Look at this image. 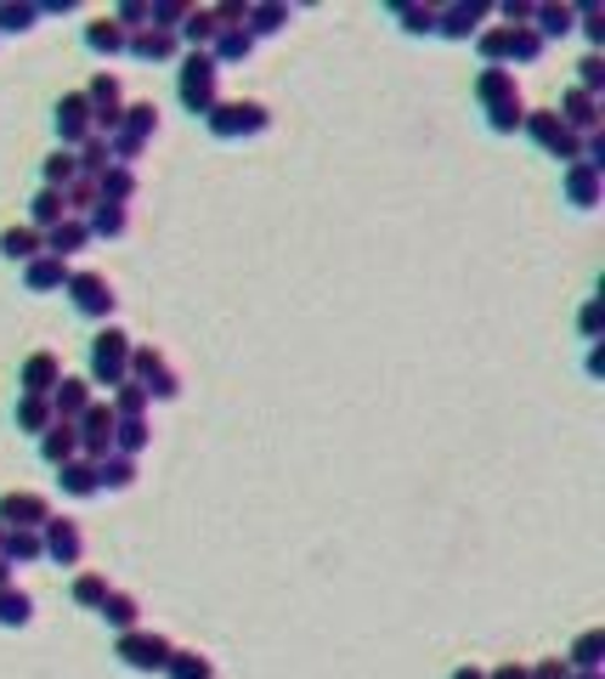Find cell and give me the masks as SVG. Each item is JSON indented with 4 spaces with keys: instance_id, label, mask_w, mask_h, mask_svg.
Returning <instances> with one entry per match:
<instances>
[{
    "instance_id": "cell-1",
    "label": "cell",
    "mask_w": 605,
    "mask_h": 679,
    "mask_svg": "<svg viewBox=\"0 0 605 679\" xmlns=\"http://www.w3.org/2000/svg\"><path fill=\"white\" fill-rule=\"evenodd\" d=\"M176 96H181L187 114H210L221 103V96H216V63H210V52H181V63H176Z\"/></svg>"
},
{
    "instance_id": "cell-2",
    "label": "cell",
    "mask_w": 605,
    "mask_h": 679,
    "mask_svg": "<svg viewBox=\"0 0 605 679\" xmlns=\"http://www.w3.org/2000/svg\"><path fill=\"white\" fill-rule=\"evenodd\" d=\"M205 125H210L216 142H243V136H261L272 125V114H267V103H255V96H238V103H216L205 114Z\"/></svg>"
},
{
    "instance_id": "cell-3",
    "label": "cell",
    "mask_w": 605,
    "mask_h": 679,
    "mask_svg": "<svg viewBox=\"0 0 605 679\" xmlns=\"http://www.w3.org/2000/svg\"><path fill=\"white\" fill-rule=\"evenodd\" d=\"M125 357H131V334L119 323H103V328L91 334V374L85 379L114 391V385H125Z\"/></svg>"
},
{
    "instance_id": "cell-4",
    "label": "cell",
    "mask_w": 605,
    "mask_h": 679,
    "mask_svg": "<svg viewBox=\"0 0 605 679\" xmlns=\"http://www.w3.org/2000/svg\"><path fill=\"white\" fill-rule=\"evenodd\" d=\"M521 130L538 142L549 159H561V165H577V159H583V136L566 130L554 108H526V125H521Z\"/></svg>"
},
{
    "instance_id": "cell-5",
    "label": "cell",
    "mask_w": 605,
    "mask_h": 679,
    "mask_svg": "<svg viewBox=\"0 0 605 679\" xmlns=\"http://www.w3.org/2000/svg\"><path fill=\"white\" fill-rule=\"evenodd\" d=\"M170 640L165 635H154V628H131V635H114V657L125 662V668H136V673H165V662H170Z\"/></svg>"
},
{
    "instance_id": "cell-6",
    "label": "cell",
    "mask_w": 605,
    "mask_h": 679,
    "mask_svg": "<svg viewBox=\"0 0 605 679\" xmlns=\"http://www.w3.org/2000/svg\"><path fill=\"white\" fill-rule=\"evenodd\" d=\"M69 301L80 317H96V323H108L119 312V295L103 272H69Z\"/></svg>"
},
{
    "instance_id": "cell-7",
    "label": "cell",
    "mask_w": 605,
    "mask_h": 679,
    "mask_svg": "<svg viewBox=\"0 0 605 679\" xmlns=\"http://www.w3.org/2000/svg\"><path fill=\"white\" fill-rule=\"evenodd\" d=\"M40 550H45V561H58V566H80V555H85V526H80L74 515H45Z\"/></svg>"
},
{
    "instance_id": "cell-8",
    "label": "cell",
    "mask_w": 605,
    "mask_h": 679,
    "mask_svg": "<svg viewBox=\"0 0 605 679\" xmlns=\"http://www.w3.org/2000/svg\"><path fill=\"white\" fill-rule=\"evenodd\" d=\"M52 125H58V148H69V154L91 136V108H85V96H80V91H63V96H58Z\"/></svg>"
},
{
    "instance_id": "cell-9",
    "label": "cell",
    "mask_w": 605,
    "mask_h": 679,
    "mask_svg": "<svg viewBox=\"0 0 605 679\" xmlns=\"http://www.w3.org/2000/svg\"><path fill=\"white\" fill-rule=\"evenodd\" d=\"M45 515H52V504L40 493H7L0 499V532H40Z\"/></svg>"
},
{
    "instance_id": "cell-10",
    "label": "cell",
    "mask_w": 605,
    "mask_h": 679,
    "mask_svg": "<svg viewBox=\"0 0 605 679\" xmlns=\"http://www.w3.org/2000/svg\"><path fill=\"white\" fill-rule=\"evenodd\" d=\"M481 23H487V7H481V0H452V7L436 12V34H447V40H476Z\"/></svg>"
},
{
    "instance_id": "cell-11",
    "label": "cell",
    "mask_w": 605,
    "mask_h": 679,
    "mask_svg": "<svg viewBox=\"0 0 605 679\" xmlns=\"http://www.w3.org/2000/svg\"><path fill=\"white\" fill-rule=\"evenodd\" d=\"M125 58H136V63H176L181 40L165 34V29H136V34H125Z\"/></svg>"
},
{
    "instance_id": "cell-12",
    "label": "cell",
    "mask_w": 605,
    "mask_h": 679,
    "mask_svg": "<svg viewBox=\"0 0 605 679\" xmlns=\"http://www.w3.org/2000/svg\"><path fill=\"white\" fill-rule=\"evenodd\" d=\"M554 114H561V125H566V130H577V136H588V130H605L599 96H588V91H577V85L561 96V108H554Z\"/></svg>"
},
{
    "instance_id": "cell-13",
    "label": "cell",
    "mask_w": 605,
    "mask_h": 679,
    "mask_svg": "<svg viewBox=\"0 0 605 679\" xmlns=\"http://www.w3.org/2000/svg\"><path fill=\"white\" fill-rule=\"evenodd\" d=\"M599 199H605V170H594V165H566V205L572 210H599Z\"/></svg>"
},
{
    "instance_id": "cell-14",
    "label": "cell",
    "mask_w": 605,
    "mask_h": 679,
    "mask_svg": "<svg viewBox=\"0 0 605 679\" xmlns=\"http://www.w3.org/2000/svg\"><path fill=\"white\" fill-rule=\"evenodd\" d=\"M63 379V357L58 352H29L23 357V397H52Z\"/></svg>"
},
{
    "instance_id": "cell-15",
    "label": "cell",
    "mask_w": 605,
    "mask_h": 679,
    "mask_svg": "<svg viewBox=\"0 0 605 679\" xmlns=\"http://www.w3.org/2000/svg\"><path fill=\"white\" fill-rule=\"evenodd\" d=\"M45 403H52V419L74 425V419L91 408V379H85V374H63V379H58V391L45 397Z\"/></svg>"
},
{
    "instance_id": "cell-16",
    "label": "cell",
    "mask_w": 605,
    "mask_h": 679,
    "mask_svg": "<svg viewBox=\"0 0 605 679\" xmlns=\"http://www.w3.org/2000/svg\"><path fill=\"white\" fill-rule=\"evenodd\" d=\"M40 238H45V255H58V261H74V255H80V250L91 244V227H85V221H74V216H63L58 227H45Z\"/></svg>"
},
{
    "instance_id": "cell-17",
    "label": "cell",
    "mask_w": 605,
    "mask_h": 679,
    "mask_svg": "<svg viewBox=\"0 0 605 679\" xmlns=\"http://www.w3.org/2000/svg\"><path fill=\"white\" fill-rule=\"evenodd\" d=\"M23 289H34V295H58V289H69V261H58V255L23 261Z\"/></svg>"
},
{
    "instance_id": "cell-18",
    "label": "cell",
    "mask_w": 605,
    "mask_h": 679,
    "mask_svg": "<svg viewBox=\"0 0 605 679\" xmlns=\"http://www.w3.org/2000/svg\"><path fill=\"white\" fill-rule=\"evenodd\" d=\"M532 29H538L543 45H554V40H566V34L577 29V12L566 7V0H543V7L532 12Z\"/></svg>"
},
{
    "instance_id": "cell-19",
    "label": "cell",
    "mask_w": 605,
    "mask_h": 679,
    "mask_svg": "<svg viewBox=\"0 0 605 679\" xmlns=\"http://www.w3.org/2000/svg\"><path fill=\"white\" fill-rule=\"evenodd\" d=\"M34 442H40V459L52 464V470H58V464H69V459L80 453V436H74V425H63V419H52V425H45V430L34 436Z\"/></svg>"
},
{
    "instance_id": "cell-20",
    "label": "cell",
    "mask_w": 605,
    "mask_h": 679,
    "mask_svg": "<svg viewBox=\"0 0 605 679\" xmlns=\"http://www.w3.org/2000/svg\"><path fill=\"white\" fill-rule=\"evenodd\" d=\"M136 476H142V464H136V459L108 453V459H96V493H131V488H136Z\"/></svg>"
},
{
    "instance_id": "cell-21",
    "label": "cell",
    "mask_w": 605,
    "mask_h": 679,
    "mask_svg": "<svg viewBox=\"0 0 605 679\" xmlns=\"http://www.w3.org/2000/svg\"><path fill=\"white\" fill-rule=\"evenodd\" d=\"M136 199V170L131 165H108L103 176H96V205H131Z\"/></svg>"
},
{
    "instance_id": "cell-22",
    "label": "cell",
    "mask_w": 605,
    "mask_h": 679,
    "mask_svg": "<svg viewBox=\"0 0 605 679\" xmlns=\"http://www.w3.org/2000/svg\"><path fill=\"white\" fill-rule=\"evenodd\" d=\"M96 617L108 623V635H131V628H142V600H136V595H125V589H114Z\"/></svg>"
},
{
    "instance_id": "cell-23",
    "label": "cell",
    "mask_w": 605,
    "mask_h": 679,
    "mask_svg": "<svg viewBox=\"0 0 605 679\" xmlns=\"http://www.w3.org/2000/svg\"><path fill=\"white\" fill-rule=\"evenodd\" d=\"M0 255H7V261H34V255H45V238L23 221V227H0Z\"/></svg>"
},
{
    "instance_id": "cell-24",
    "label": "cell",
    "mask_w": 605,
    "mask_h": 679,
    "mask_svg": "<svg viewBox=\"0 0 605 679\" xmlns=\"http://www.w3.org/2000/svg\"><path fill=\"white\" fill-rule=\"evenodd\" d=\"M510 96H521L515 69H481V74H476V103H481V108H492V103H510Z\"/></svg>"
},
{
    "instance_id": "cell-25",
    "label": "cell",
    "mask_w": 605,
    "mask_h": 679,
    "mask_svg": "<svg viewBox=\"0 0 605 679\" xmlns=\"http://www.w3.org/2000/svg\"><path fill=\"white\" fill-rule=\"evenodd\" d=\"M58 488H63V499H91L96 493V459H69V464H58Z\"/></svg>"
},
{
    "instance_id": "cell-26",
    "label": "cell",
    "mask_w": 605,
    "mask_h": 679,
    "mask_svg": "<svg viewBox=\"0 0 605 679\" xmlns=\"http://www.w3.org/2000/svg\"><path fill=\"white\" fill-rule=\"evenodd\" d=\"M85 52L96 58H125V29L114 18H91L85 23Z\"/></svg>"
},
{
    "instance_id": "cell-27",
    "label": "cell",
    "mask_w": 605,
    "mask_h": 679,
    "mask_svg": "<svg viewBox=\"0 0 605 679\" xmlns=\"http://www.w3.org/2000/svg\"><path fill=\"white\" fill-rule=\"evenodd\" d=\"M176 40L187 45V52H210V40H216V18H210V7H187V18H181Z\"/></svg>"
},
{
    "instance_id": "cell-28",
    "label": "cell",
    "mask_w": 605,
    "mask_h": 679,
    "mask_svg": "<svg viewBox=\"0 0 605 679\" xmlns=\"http://www.w3.org/2000/svg\"><path fill=\"white\" fill-rule=\"evenodd\" d=\"M249 52H255V34L249 29H216V40H210V63L221 69V63H243Z\"/></svg>"
},
{
    "instance_id": "cell-29",
    "label": "cell",
    "mask_w": 605,
    "mask_h": 679,
    "mask_svg": "<svg viewBox=\"0 0 605 679\" xmlns=\"http://www.w3.org/2000/svg\"><path fill=\"white\" fill-rule=\"evenodd\" d=\"M572 673H594V668H605V628H583V635L572 640Z\"/></svg>"
},
{
    "instance_id": "cell-30",
    "label": "cell",
    "mask_w": 605,
    "mask_h": 679,
    "mask_svg": "<svg viewBox=\"0 0 605 679\" xmlns=\"http://www.w3.org/2000/svg\"><path fill=\"white\" fill-rule=\"evenodd\" d=\"M283 23H289V0H249V23L243 29L255 34V40L261 34H278Z\"/></svg>"
},
{
    "instance_id": "cell-31",
    "label": "cell",
    "mask_w": 605,
    "mask_h": 679,
    "mask_svg": "<svg viewBox=\"0 0 605 679\" xmlns=\"http://www.w3.org/2000/svg\"><path fill=\"white\" fill-rule=\"evenodd\" d=\"M69 595H74V606H85V612H103V600L114 595V584H108L103 572H74Z\"/></svg>"
},
{
    "instance_id": "cell-32",
    "label": "cell",
    "mask_w": 605,
    "mask_h": 679,
    "mask_svg": "<svg viewBox=\"0 0 605 679\" xmlns=\"http://www.w3.org/2000/svg\"><path fill=\"white\" fill-rule=\"evenodd\" d=\"M0 561H7L12 572H18V566H29V561H45L40 532H7V539H0Z\"/></svg>"
},
{
    "instance_id": "cell-33",
    "label": "cell",
    "mask_w": 605,
    "mask_h": 679,
    "mask_svg": "<svg viewBox=\"0 0 605 679\" xmlns=\"http://www.w3.org/2000/svg\"><path fill=\"white\" fill-rule=\"evenodd\" d=\"M108 165H114V154H108V136H85L80 148H74V170H80V176H91V181L103 176Z\"/></svg>"
},
{
    "instance_id": "cell-34",
    "label": "cell",
    "mask_w": 605,
    "mask_h": 679,
    "mask_svg": "<svg viewBox=\"0 0 605 679\" xmlns=\"http://www.w3.org/2000/svg\"><path fill=\"white\" fill-rule=\"evenodd\" d=\"M85 227H91V238H125L131 232V210H119V205H96L91 216H85Z\"/></svg>"
},
{
    "instance_id": "cell-35",
    "label": "cell",
    "mask_w": 605,
    "mask_h": 679,
    "mask_svg": "<svg viewBox=\"0 0 605 679\" xmlns=\"http://www.w3.org/2000/svg\"><path fill=\"white\" fill-rule=\"evenodd\" d=\"M69 210H63V192H52V187H40L34 199H29V227L34 232H45V227H58Z\"/></svg>"
},
{
    "instance_id": "cell-36",
    "label": "cell",
    "mask_w": 605,
    "mask_h": 679,
    "mask_svg": "<svg viewBox=\"0 0 605 679\" xmlns=\"http://www.w3.org/2000/svg\"><path fill=\"white\" fill-rule=\"evenodd\" d=\"M34 623V600H29V589H0V628H29Z\"/></svg>"
},
{
    "instance_id": "cell-37",
    "label": "cell",
    "mask_w": 605,
    "mask_h": 679,
    "mask_svg": "<svg viewBox=\"0 0 605 679\" xmlns=\"http://www.w3.org/2000/svg\"><path fill=\"white\" fill-rule=\"evenodd\" d=\"M80 170H74V154L69 148H52V154H45L40 159V187H52V192H63L69 181H74Z\"/></svg>"
},
{
    "instance_id": "cell-38",
    "label": "cell",
    "mask_w": 605,
    "mask_h": 679,
    "mask_svg": "<svg viewBox=\"0 0 605 679\" xmlns=\"http://www.w3.org/2000/svg\"><path fill=\"white\" fill-rule=\"evenodd\" d=\"M108 408H114V419H147V408H154V403H147V391H142L136 379H125V385H114Z\"/></svg>"
},
{
    "instance_id": "cell-39",
    "label": "cell",
    "mask_w": 605,
    "mask_h": 679,
    "mask_svg": "<svg viewBox=\"0 0 605 679\" xmlns=\"http://www.w3.org/2000/svg\"><path fill=\"white\" fill-rule=\"evenodd\" d=\"M165 679H216V662L205 651H170Z\"/></svg>"
},
{
    "instance_id": "cell-40",
    "label": "cell",
    "mask_w": 605,
    "mask_h": 679,
    "mask_svg": "<svg viewBox=\"0 0 605 679\" xmlns=\"http://www.w3.org/2000/svg\"><path fill=\"white\" fill-rule=\"evenodd\" d=\"M481 114H487V130H498V136H515L526 125V103H521V96H510V103H492Z\"/></svg>"
},
{
    "instance_id": "cell-41",
    "label": "cell",
    "mask_w": 605,
    "mask_h": 679,
    "mask_svg": "<svg viewBox=\"0 0 605 679\" xmlns=\"http://www.w3.org/2000/svg\"><path fill=\"white\" fill-rule=\"evenodd\" d=\"M119 130H131L136 142H154V136H159V108H154V103H125Z\"/></svg>"
},
{
    "instance_id": "cell-42",
    "label": "cell",
    "mask_w": 605,
    "mask_h": 679,
    "mask_svg": "<svg viewBox=\"0 0 605 679\" xmlns=\"http://www.w3.org/2000/svg\"><path fill=\"white\" fill-rule=\"evenodd\" d=\"M63 210H69L74 221H85V216L96 210V181H91V176H74V181L63 187Z\"/></svg>"
},
{
    "instance_id": "cell-43",
    "label": "cell",
    "mask_w": 605,
    "mask_h": 679,
    "mask_svg": "<svg viewBox=\"0 0 605 679\" xmlns=\"http://www.w3.org/2000/svg\"><path fill=\"white\" fill-rule=\"evenodd\" d=\"M159 368H165V352H159V346H131V357H125V379L147 385Z\"/></svg>"
},
{
    "instance_id": "cell-44",
    "label": "cell",
    "mask_w": 605,
    "mask_h": 679,
    "mask_svg": "<svg viewBox=\"0 0 605 679\" xmlns=\"http://www.w3.org/2000/svg\"><path fill=\"white\" fill-rule=\"evenodd\" d=\"M12 419H18V430H29V436H40L45 425H52V403H45V397H18V408H12Z\"/></svg>"
},
{
    "instance_id": "cell-45",
    "label": "cell",
    "mask_w": 605,
    "mask_h": 679,
    "mask_svg": "<svg viewBox=\"0 0 605 679\" xmlns=\"http://www.w3.org/2000/svg\"><path fill=\"white\" fill-rule=\"evenodd\" d=\"M147 448V419H114V453L136 459Z\"/></svg>"
},
{
    "instance_id": "cell-46",
    "label": "cell",
    "mask_w": 605,
    "mask_h": 679,
    "mask_svg": "<svg viewBox=\"0 0 605 679\" xmlns=\"http://www.w3.org/2000/svg\"><path fill=\"white\" fill-rule=\"evenodd\" d=\"M34 23H40L34 0H7V7H0V34H29Z\"/></svg>"
},
{
    "instance_id": "cell-47",
    "label": "cell",
    "mask_w": 605,
    "mask_h": 679,
    "mask_svg": "<svg viewBox=\"0 0 605 679\" xmlns=\"http://www.w3.org/2000/svg\"><path fill=\"white\" fill-rule=\"evenodd\" d=\"M181 18H187V0H147V29L176 34V29H181Z\"/></svg>"
},
{
    "instance_id": "cell-48",
    "label": "cell",
    "mask_w": 605,
    "mask_h": 679,
    "mask_svg": "<svg viewBox=\"0 0 605 679\" xmlns=\"http://www.w3.org/2000/svg\"><path fill=\"white\" fill-rule=\"evenodd\" d=\"M577 91H588V96L605 91V52H583L577 58Z\"/></svg>"
},
{
    "instance_id": "cell-49",
    "label": "cell",
    "mask_w": 605,
    "mask_h": 679,
    "mask_svg": "<svg viewBox=\"0 0 605 679\" xmlns=\"http://www.w3.org/2000/svg\"><path fill=\"white\" fill-rule=\"evenodd\" d=\"M142 391H147V403H176V397H181V374H176V368L165 363V368H159L154 379L142 385Z\"/></svg>"
},
{
    "instance_id": "cell-50",
    "label": "cell",
    "mask_w": 605,
    "mask_h": 679,
    "mask_svg": "<svg viewBox=\"0 0 605 679\" xmlns=\"http://www.w3.org/2000/svg\"><path fill=\"white\" fill-rule=\"evenodd\" d=\"M390 12H396V23L408 34H436V7H401V0H396Z\"/></svg>"
},
{
    "instance_id": "cell-51",
    "label": "cell",
    "mask_w": 605,
    "mask_h": 679,
    "mask_svg": "<svg viewBox=\"0 0 605 679\" xmlns=\"http://www.w3.org/2000/svg\"><path fill=\"white\" fill-rule=\"evenodd\" d=\"M577 23H583V40H588V52H599V40H605V18H599V7L594 0H577Z\"/></svg>"
},
{
    "instance_id": "cell-52",
    "label": "cell",
    "mask_w": 605,
    "mask_h": 679,
    "mask_svg": "<svg viewBox=\"0 0 605 679\" xmlns=\"http://www.w3.org/2000/svg\"><path fill=\"white\" fill-rule=\"evenodd\" d=\"M532 12H538L532 0H503V7H498L503 23H498V29H532Z\"/></svg>"
},
{
    "instance_id": "cell-53",
    "label": "cell",
    "mask_w": 605,
    "mask_h": 679,
    "mask_svg": "<svg viewBox=\"0 0 605 679\" xmlns=\"http://www.w3.org/2000/svg\"><path fill=\"white\" fill-rule=\"evenodd\" d=\"M125 34H136V29H147V0H119V12H108Z\"/></svg>"
},
{
    "instance_id": "cell-54",
    "label": "cell",
    "mask_w": 605,
    "mask_h": 679,
    "mask_svg": "<svg viewBox=\"0 0 605 679\" xmlns=\"http://www.w3.org/2000/svg\"><path fill=\"white\" fill-rule=\"evenodd\" d=\"M526 679H572V662H566V657H543V662H526Z\"/></svg>"
},
{
    "instance_id": "cell-55",
    "label": "cell",
    "mask_w": 605,
    "mask_h": 679,
    "mask_svg": "<svg viewBox=\"0 0 605 679\" xmlns=\"http://www.w3.org/2000/svg\"><path fill=\"white\" fill-rule=\"evenodd\" d=\"M577 328L588 334V346H599V328H605V317H599V301H583V312H577Z\"/></svg>"
},
{
    "instance_id": "cell-56",
    "label": "cell",
    "mask_w": 605,
    "mask_h": 679,
    "mask_svg": "<svg viewBox=\"0 0 605 679\" xmlns=\"http://www.w3.org/2000/svg\"><path fill=\"white\" fill-rule=\"evenodd\" d=\"M583 165L605 170V130H588V136H583Z\"/></svg>"
},
{
    "instance_id": "cell-57",
    "label": "cell",
    "mask_w": 605,
    "mask_h": 679,
    "mask_svg": "<svg viewBox=\"0 0 605 679\" xmlns=\"http://www.w3.org/2000/svg\"><path fill=\"white\" fill-rule=\"evenodd\" d=\"M34 12H40V18H69V12H74V0H40Z\"/></svg>"
},
{
    "instance_id": "cell-58",
    "label": "cell",
    "mask_w": 605,
    "mask_h": 679,
    "mask_svg": "<svg viewBox=\"0 0 605 679\" xmlns=\"http://www.w3.org/2000/svg\"><path fill=\"white\" fill-rule=\"evenodd\" d=\"M583 368H588V379H599V374H605V346H588Z\"/></svg>"
},
{
    "instance_id": "cell-59",
    "label": "cell",
    "mask_w": 605,
    "mask_h": 679,
    "mask_svg": "<svg viewBox=\"0 0 605 679\" xmlns=\"http://www.w3.org/2000/svg\"><path fill=\"white\" fill-rule=\"evenodd\" d=\"M487 679H526V662H498Z\"/></svg>"
},
{
    "instance_id": "cell-60",
    "label": "cell",
    "mask_w": 605,
    "mask_h": 679,
    "mask_svg": "<svg viewBox=\"0 0 605 679\" xmlns=\"http://www.w3.org/2000/svg\"><path fill=\"white\" fill-rule=\"evenodd\" d=\"M447 679H487V668H476V662H459V668H452Z\"/></svg>"
},
{
    "instance_id": "cell-61",
    "label": "cell",
    "mask_w": 605,
    "mask_h": 679,
    "mask_svg": "<svg viewBox=\"0 0 605 679\" xmlns=\"http://www.w3.org/2000/svg\"><path fill=\"white\" fill-rule=\"evenodd\" d=\"M7 584H12V566H7V561H0V589H7Z\"/></svg>"
},
{
    "instance_id": "cell-62",
    "label": "cell",
    "mask_w": 605,
    "mask_h": 679,
    "mask_svg": "<svg viewBox=\"0 0 605 679\" xmlns=\"http://www.w3.org/2000/svg\"><path fill=\"white\" fill-rule=\"evenodd\" d=\"M572 679H605V668H594V673H572Z\"/></svg>"
},
{
    "instance_id": "cell-63",
    "label": "cell",
    "mask_w": 605,
    "mask_h": 679,
    "mask_svg": "<svg viewBox=\"0 0 605 679\" xmlns=\"http://www.w3.org/2000/svg\"><path fill=\"white\" fill-rule=\"evenodd\" d=\"M0 539H7V532H0Z\"/></svg>"
}]
</instances>
